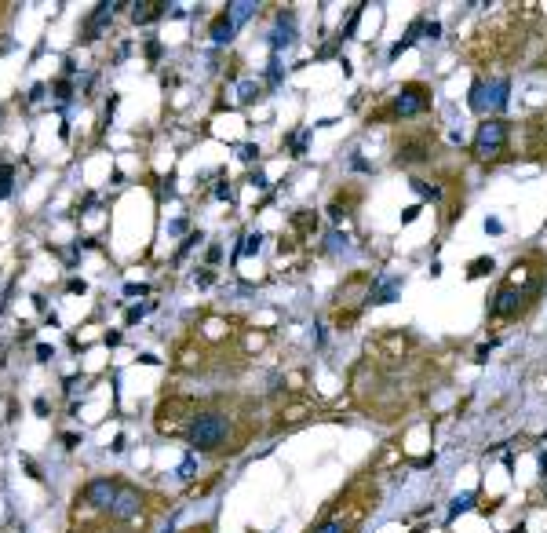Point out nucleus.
<instances>
[{
    "label": "nucleus",
    "instance_id": "obj_27",
    "mask_svg": "<svg viewBox=\"0 0 547 533\" xmlns=\"http://www.w3.org/2000/svg\"><path fill=\"white\" fill-rule=\"evenodd\" d=\"M34 413H37V417H48V413H51V405H48V398H37V402H34Z\"/></svg>",
    "mask_w": 547,
    "mask_h": 533
},
{
    "label": "nucleus",
    "instance_id": "obj_15",
    "mask_svg": "<svg viewBox=\"0 0 547 533\" xmlns=\"http://www.w3.org/2000/svg\"><path fill=\"white\" fill-rule=\"evenodd\" d=\"M168 11V4H150V0H143V4L132 8V22H153Z\"/></svg>",
    "mask_w": 547,
    "mask_h": 533
},
{
    "label": "nucleus",
    "instance_id": "obj_34",
    "mask_svg": "<svg viewBox=\"0 0 547 533\" xmlns=\"http://www.w3.org/2000/svg\"><path fill=\"white\" fill-rule=\"evenodd\" d=\"M500 230H503L500 219H486V234H500Z\"/></svg>",
    "mask_w": 547,
    "mask_h": 533
},
{
    "label": "nucleus",
    "instance_id": "obj_12",
    "mask_svg": "<svg viewBox=\"0 0 547 533\" xmlns=\"http://www.w3.org/2000/svg\"><path fill=\"white\" fill-rule=\"evenodd\" d=\"M234 29H237V26H234V19H230L227 11H219V15L212 19V29H208V37H212V44H219V48H223V44H230Z\"/></svg>",
    "mask_w": 547,
    "mask_h": 533
},
{
    "label": "nucleus",
    "instance_id": "obj_23",
    "mask_svg": "<svg viewBox=\"0 0 547 533\" xmlns=\"http://www.w3.org/2000/svg\"><path fill=\"white\" fill-rule=\"evenodd\" d=\"M146 59H150V62L160 59V41H157V37H146Z\"/></svg>",
    "mask_w": 547,
    "mask_h": 533
},
{
    "label": "nucleus",
    "instance_id": "obj_17",
    "mask_svg": "<svg viewBox=\"0 0 547 533\" xmlns=\"http://www.w3.org/2000/svg\"><path fill=\"white\" fill-rule=\"evenodd\" d=\"M493 256H478V260H471L467 263V278H486V274H493Z\"/></svg>",
    "mask_w": 547,
    "mask_h": 533
},
{
    "label": "nucleus",
    "instance_id": "obj_19",
    "mask_svg": "<svg viewBox=\"0 0 547 533\" xmlns=\"http://www.w3.org/2000/svg\"><path fill=\"white\" fill-rule=\"evenodd\" d=\"M51 91H55V99H58L62 106H66V103L73 99V84H70V77H58V81L51 84Z\"/></svg>",
    "mask_w": 547,
    "mask_h": 533
},
{
    "label": "nucleus",
    "instance_id": "obj_31",
    "mask_svg": "<svg viewBox=\"0 0 547 533\" xmlns=\"http://www.w3.org/2000/svg\"><path fill=\"white\" fill-rule=\"evenodd\" d=\"M416 215H420V205H409V208L402 212V223H412V219H416Z\"/></svg>",
    "mask_w": 547,
    "mask_h": 533
},
{
    "label": "nucleus",
    "instance_id": "obj_8",
    "mask_svg": "<svg viewBox=\"0 0 547 533\" xmlns=\"http://www.w3.org/2000/svg\"><path fill=\"white\" fill-rule=\"evenodd\" d=\"M117 489H121V482L113 479V475H103V479H91L88 486H84V500L91 508H99V512H110V504H113V497H117Z\"/></svg>",
    "mask_w": 547,
    "mask_h": 533
},
{
    "label": "nucleus",
    "instance_id": "obj_44",
    "mask_svg": "<svg viewBox=\"0 0 547 533\" xmlns=\"http://www.w3.org/2000/svg\"><path fill=\"white\" fill-rule=\"evenodd\" d=\"M412 533H424V529H412Z\"/></svg>",
    "mask_w": 547,
    "mask_h": 533
},
{
    "label": "nucleus",
    "instance_id": "obj_11",
    "mask_svg": "<svg viewBox=\"0 0 547 533\" xmlns=\"http://www.w3.org/2000/svg\"><path fill=\"white\" fill-rule=\"evenodd\" d=\"M292 37H296V15L292 11H281L277 15V29H274V37H270L274 51L277 48H288V44H292Z\"/></svg>",
    "mask_w": 547,
    "mask_h": 533
},
{
    "label": "nucleus",
    "instance_id": "obj_2",
    "mask_svg": "<svg viewBox=\"0 0 547 533\" xmlns=\"http://www.w3.org/2000/svg\"><path fill=\"white\" fill-rule=\"evenodd\" d=\"M186 442L201 453H237L245 435H237V420L219 410H201L186 431Z\"/></svg>",
    "mask_w": 547,
    "mask_h": 533
},
{
    "label": "nucleus",
    "instance_id": "obj_42",
    "mask_svg": "<svg viewBox=\"0 0 547 533\" xmlns=\"http://www.w3.org/2000/svg\"><path fill=\"white\" fill-rule=\"evenodd\" d=\"M121 343V333H106V347H117Z\"/></svg>",
    "mask_w": 547,
    "mask_h": 533
},
{
    "label": "nucleus",
    "instance_id": "obj_36",
    "mask_svg": "<svg viewBox=\"0 0 547 533\" xmlns=\"http://www.w3.org/2000/svg\"><path fill=\"white\" fill-rule=\"evenodd\" d=\"M179 475H183V479H190V475H194V457H190V460L179 467Z\"/></svg>",
    "mask_w": 547,
    "mask_h": 533
},
{
    "label": "nucleus",
    "instance_id": "obj_32",
    "mask_svg": "<svg viewBox=\"0 0 547 533\" xmlns=\"http://www.w3.org/2000/svg\"><path fill=\"white\" fill-rule=\"evenodd\" d=\"M194 281H198V285H212V270H208V267H205V270H198V274H194Z\"/></svg>",
    "mask_w": 547,
    "mask_h": 533
},
{
    "label": "nucleus",
    "instance_id": "obj_9",
    "mask_svg": "<svg viewBox=\"0 0 547 533\" xmlns=\"http://www.w3.org/2000/svg\"><path fill=\"white\" fill-rule=\"evenodd\" d=\"M424 161H431V139H412V136H405L402 143H398V150H394V165H424Z\"/></svg>",
    "mask_w": 547,
    "mask_h": 533
},
{
    "label": "nucleus",
    "instance_id": "obj_37",
    "mask_svg": "<svg viewBox=\"0 0 547 533\" xmlns=\"http://www.w3.org/2000/svg\"><path fill=\"white\" fill-rule=\"evenodd\" d=\"M219 260H223V248L212 245V248H208V263H219Z\"/></svg>",
    "mask_w": 547,
    "mask_h": 533
},
{
    "label": "nucleus",
    "instance_id": "obj_25",
    "mask_svg": "<svg viewBox=\"0 0 547 533\" xmlns=\"http://www.w3.org/2000/svg\"><path fill=\"white\" fill-rule=\"evenodd\" d=\"M215 198H219V201H234V191H230V183H219V186H215Z\"/></svg>",
    "mask_w": 547,
    "mask_h": 533
},
{
    "label": "nucleus",
    "instance_id": "obj_41",
    "mask_svg": "<svg viewBox=\"0 0 547 533\" xmlns=\"http://www.w3.org/2000/svg\"><path fill=\"white\" fill-rule=\"evenodd\" d=\"M168 230H172V234H183V230H186V219H175V223H172Z\"/></svg>",
    "mask_w": 547,
    "mask_h": 533
},
{
    "label": "nucleus",
    "instance_id": "obj_38",
    "mask_svg": "<svg viewBox=\"0 0 547 533\" xmlns=\"http://www.w3.org/2000/svg\"><path fill=\"white\" fill-rule=\"evenodd\" d=\"M62 446H70V450L81 446V435H62Z\"/></svg>",
    "mask_w": 547,
    "mask_h": 533
},
{
    "label": "nucleus",
    "instance_id": "obj_24",
    "mask_svg": "<svg viewBox=\"0 0 547 533\" xmlns=\"http://www.w3.org/2000/svg\"><path fill=\"white\" fill-rule=\"evenodd\" d=\"M255 96H260V88H255V84H241V103H255Z\"/></svg>",
    "mask_w": 547,
    "mask_h": 533
},
{
    "label": "nucleus",
    "instance_id": "obj_43",
    "mask_svg": "<svg viewBox=\"0 0 547 533\" xmlns=\"http://www.w3.org/2000/svg\"><path fill=\"white\" fill-rule=\"evenodd\" d=\"M540 472L547 475V453H540Z\"/></svg>",
    "mask_w": 547,
    "mask_h": 533
},
{
    "label": "nucleus",
    "instance_id": "obj_33",
    "mask_svg": "<svg viewBox=\"0 0 547 533\" xmlns=\"http://www.w3.org/2000/svg\"><path fill=\"white\" fill-rule=\"evenodd\" d=\"M44 99V84H34L29 88V103H41Z\"/></svg>",
    "mask_w": 547,
    "mask_h": 533
},
{
    "label": "nucleus",
    "instance_id": "obj_26",
    "mask_svg": "<svg viewBox=\"0 0 547 533\" xmlns=\"http://www.w3.org/2000/svg\"><path fill=\"white\" fill-rule=\"evenodd\" d=\"M146 310H150V307H128V315H124V318H128V325H132V322H139V318L146 315Z\"/></svg>",
    "mask_w": 547,
    "mask_h": 533
},
{
    "label": "nucleus",
    "instance_id": "obj_13",
    "mask_svg": "<svg viewBox=\"0 0 547 533\" xmlns=\"http://www.w3.org/2000/svg\"><path fill=\"white\" fill-rule=\"evenodd\" d=\"M529 150L536 153L540 161H547V113L529 124Z\"/></svg>",
    "mask_w": 547,
    "mask_h": 533
},
{
    "label": "nucleus",
    "instance_id": "obj_29",
    "mask_svg": "<svg viewBox=\"0 0 547 533\" xmlns=\"http://www.w3.org/2000/svg\"><path fill=\"white\" fill-rule=\"evenodd\" d=\"M237 153H241V161H255V158H260V150H255V146H241Z\"/></svg>",
    "mask_w": 547,
    "mask_h": 533
},
{
    "label": "nucleus",
    "instance_id": "obj_35",
    "mask_svg": "<svg viewBox=\"0 0 547 533\" xmlns=\"http://www.w3.org/2000/svg\"><path fill=\"white\" fill-rule=\"evenodd\" d=\"M66 289H70V293H84L88 285H84V281H81V278H73V281H66Z\"/></svg>",
    "mask_w": 547,
    "mask_h": 533
},
{
    "label": "nucleus",
    "instance_id": "obj_18",
    "mask_svg": "<svg viewBox=\"0 0 547 533\" xmlns=\"http://www.w3.org/2000/svg\"><path fill=\"white\" fill-rule=\"evenodd\" d=\"M11 183H15V168L8 161H0V201L11 198Z\"/></svg>",
    "mask_w": 547,
    "mask_h": 533
},
{
    "label": "nucleus",
    "instance_id": "obj_40",
    "mask_svg": "<svg viewBox=\"0 0 547 533\" xmlns=\"http://www.w3.org/2000/svg\"><path fill=\"white\" fill-rule=\"evenodd\" d=\"M350 165H354V168H358V172H369V165L362 161V153H354V161H350Z\"/></svg>",
    "mask_w": 547,
    "mask_h": 533
},
{
    "label": "nucleus",
    "instance_id": "obj_10",
    "mask_svg": "<svg viewBox=\"0 0 547 533\" xmlns=\"http://www.w3.org/2000/svg\"><path fill=\"white\" fill-rule=\"evenodd\" d=\"M124 4H117V0H113V4H99V8H95L91 11V19H88V26H84V44H91L95 37H99V29L113 19V11H121Z\"/></svg>",
    "mask_w": 547,
    "mask_h": 533
},
{
    "label": "nucleus",
    "instance_id": "obj_7",
    "mask_svg": "<svg viewBox=\"0 0 547 533\" xmlns=\"http://www.w3.org/2000/svg\"><path fill=\"white\" fill-rule=\"evenodd\" d=\"M143 489L139 486H121L117 489V497H113V504H110V515L117 519V522H132L139 512H143Z\"/></svg>",
    "mask_w": 547,
    "mask_h": 533
},
{
    "label": "nucleus",
    "instance_id": "obj_4",
    "mask_svg": "<svg viewBox=\"0 0 547 533\" xmlns=\"http://www.w3.org/2000/svg\"><path fill=\"white\" fill-rule=\"evenodd\" d=\"M431 99H434V96H431L427 84H420V81L402 84L394 96L387 99V106L376 110V113H369V124H372V121H409V117H420V113L431 110Z\"/></svg>",
    "mask_w": 547,
    "mask_h": 533
},
{
    "label": "nucleus",
    "instance_id": "obj_20",
    "mask_svg": "<svg viewBox=\"0 0 547 533\" xmlns=\"http://www.w3.org/2000/svg\"><path fill=\"white\" fill-rule=\"evenodd\" d=\"M252 11H255V4H248V0H241V4H227V15L234 19V26H237V22H245Z\"/></svg>",
    "mask_w": 547,
    "mask_h": 533
},
{
    "label": "nucleus",
    "instance_id": "obj_30",
    "mask_svg": "<svg viewBox=\"0 0 547 533\" xmlns=\"http://www.w3.org/2000/svg\"><path fill=\"white\" fill-rule=\"evenodd\" d=\"M124 293H128V296H143V293H150V289H146V285H136V281H128Z\"/></svg>",
    "mask_w": 547,
    "mask_h": 533
},
{
    "label": "nucleus",
    "instance_id": "obj_14",
    "mask_svg": "<svg viewBox=\"0 0 547 533\" xmlns=\"http://www.w3.org/2000/svg\"><path fill=\"white\" fill-rule=\"evenodd\" d=\"M398 289H402V278H387L383 285H372L369 289V303H391L398 296Z\"/></svg>",
    "mask_w": 547,
    "mask_h": 533
},
{
    "label": "nucleus",
    "instance_id": "obj_39",
    "mask_svg": "<svg viewBox=\"0 0 547 533\" xmlns=\"http://www.w3.org/2000/svg\"><path fill=\"white\" fill-rule=\"evenodd\" d=\"M37 358H41V362L51 358V347H48V343H37Z\"/></svg>",
    "mask_w": 547,
    "mask_h": 533
},
{
    "label": "nucleus",
    "instance_id": "obj_16",
    "mask_svg": "<svg viewBox=\"0 0 547 533\" xmlns=\"http://www.w3.org/2000/svg\"><path fill=\"white\" fill-rule=\"evenodd\" d=\"M412 191L427 198V201H441V186L438 183H427V179H412Z\"/></svg>",
    "mask_w": 547,
    "mask_h": 533
},
{
    "label": "nucleus",
    "instance_id": "obj_1",
    "mask_svg": "<svg viewBox=\"0 0 547 533\" xmlns=\"http://www.w3.org/2000/svg\"><path fill=\"white\" fill-rule=\"evenodd\" d=\"M543 289V270H540V253H529L526 260H518L511 267V274L500 281V289L489 303V318L493 322H514L529 315V307L536 303Z\"/></svg>",
    "mask_w": 547,
    "mask_h": 533
},
{
    "label": "nucleus",
    "instance_id": "obj_21",
    "mask_svg": "<svg viewBox=\"0 0 547 533\" xmlns=\"http://www.w3.org/2000/svg\"><path fill=\"white\" fill-rule=\"evenodd\" d=\"M260 245H263V234H248V238H245V245L237 248L234 256H252V253H260Z\"/></svg>",
    "mask_w": 547,
    "mask_h": 533
},
{
    "label": "nucleus",
    "instance_id": "obj_22",
    "mask_svg": "<svg viewBox=\"0 0 547 533\" xmlns=\"http://www.w3.org/2000/svg\"><path fill=\"white\" fill-rule=\"evenodd\" d=\"M471 504H474V493H464V497L453 500V512H449V515H460V512H467Z\"/></svg>",
    "mask_w": 547,
    "mask_h": 533
},
{
    "label": "nucleus",
    "instance_id": "obj_28",
    "mask_svg": "<svg viewBox=\"0 0 547 533\" xmlns=\"http://www.w3.org/2000/svg\"><path fill=\"white\" fill-rule=\"evenodd\" d=\"M22 467H26V472H29V475H34L37 482H44V475H41V467H37L34 460H22Z\"/></svg>",
    "mask_w": 547,
    "mask_h": 533
},
{
    "label": "nucleus",
    "instance_id": "obj_6",
    "mask_svg": "<svg viewBox=\"0 0 547 533\" xmlns=\"http://www.w3.org/2000/svg\"><path fill=\"white\" fill-rule=\"evenodd\" d=\"M507 96H511V81L507 77H478L471 84V110L474 113H500L507 106Z\"/></svg>",
    "mask_w": 547,
    "mask_h": 533
},
{
    "label": "nucleus",
    "instance_id": "obj_3",
    "mask_svg": "<svg viewBox=\"0 0 547 533\" xmlns=\"http://www.w3.org/2000/svg\"><path fill=\"white\" fill-rule=\"evenodd\" d=\"M372 504H376V489L369 493L365 486H350L343 504L329 508L307 533H362V522H365Z\"/></svg>",
    "mask_w": 547,
    "mask_h": 533
},
{
    "label": "nucleus",
    "instance_id": "obj_5",
    "mask_svg": "<svg viewBox=\"0 0 547 533\" xmlns=\"http://www.w3.org/2000/svg\"><path fill=\"white\" fill-rule=\"evenodd\" d=\"M511 146V124L503 117H486L474 128L471 139V158L474 161H503Z\"/></svg>",
    "mask_w": 547,
    "mask_h": 533
}]
</instances>
